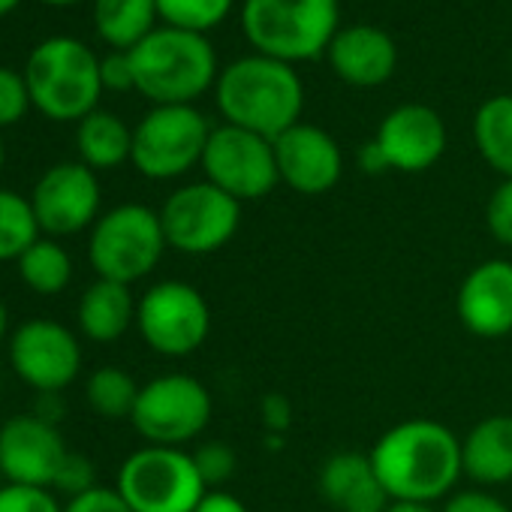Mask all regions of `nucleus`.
Returning a JSON list of instances; mask_svg holds the SVG:
<instances>
[{
    "mask_svg": "<svg viewBox=\"0 0 512 512\" xmlns=\"http://www.w3.org/2000/svg\"><path fill=\"white\" fill-rule=\"evenodd\" d=\"M392 500L428 503L455 494L464 476L461 437L437 419H407L383 431L368 452Z\"/></svg>",
    "mask_w": 512,
    "mask_h": 512,
    "instance_id": "f257e3e1",
    "label": "nucleus"
},
{
    "mask_svg": "<svg viewBox=\"0 0 512 512\" xmlns=\"http://www.w3.org/2000/svg\"><path fill=\"white\" fill-rule=\"evenodd\" d=\"M214 103L223 115V124L275 142L302 121L305 85L293 64L253 52L220 70Z\"/></svg>",
    "mask_w": 512,
    "mask_h": 512,
    "instance_id": "f03ea898",
    "label": "nucleus"
},
{
    "mask_svg": "<svg viewBox=\"0 0 512 512\" xmlns=\"http://www.w3.org/2000/svg\"><path fill=\"white\" fill-rule=\"evenodd\" d=\"M136 91L154 106H193L217 85V55L205 34L181 28H154L130 49Z\"/></svg>",
    "mask_w": 512,
    "mask_h": 512,
    "instance_id": "7ed1b4c3",
    "label": "nucleus"
},
{
    "mask_svg": "<svg viewBox=\"0 0 512 512\" xmlns=\"http://www.w3.org/2000/svg\"><path fill=\"white\" fill-rule=\"evenodd\" d=\"M241 31L256 55L284 64L326 55L341 31L338 0H244Z\"/></svg>",
    "mask_w": 512,
    "mask_h": 512,
    "instance_id": "20e7f679",
    "label": "nucleus"
},
{
    "mask_svg": "<svg viewBox=\"0 0 512 512\" xmlns=\"http://www.w3.org/2000/svg\"><path fill=\"white\" fill-rule=\"evenodd\" d=\"M25 82L31 103L52 121H82L97 112L103 79L100 58L76 37H49L28 55Z\"/></svg>",
    "mask_w": 512,
    "mask_h": 512,
    "instance_id": "39448f33",
    "label": "nucleus"
},
{
    "mask_svg": "<svg viewBox=\"0 0 512 512\" xmlns=\"http://www.w3.org/2000/svg\"><path fill=\"white\" fill-rule=\"evenodd\" d=\"M166 235L160 211L142 202H124L100 214L88 235V263L103 281L136 284L163 260Z\"/></svg>",
    "mask_w": 512,
    "mask_h": 512,
    "instance_id": "423d86ee",
    "label": "nucleus"
},
{
    "mask_svg": "<svg viewBox=\"0 0 512 512\" xmlns=\"http://www.w3.org/2000/svg\"><path fill=\"white\" fill-rule=\"evenodd\" d=\"M115 491L133 512H196L208 485L196 470L193 452L145 443L124 458Z\"/></svg>",
    "mask_w": 512,
    "mask_h": 512,
    "instance_id": "0eeeda50",
    "label": "nucleus"
},
{
    "mask_svg": "<svg viewBox=\"0 0 512 512\" xmlns=\"http://www.w3.org/2000/svg\"><path fill=\"white\" fill-rule=\"evenodd\" d=\"M208 118L196 106H154L133 127L130 163L151 181H172L202 163Z\"/></svg>",
    "mask_w": 512,
    "mask_h": 512,
    "instance_id": "6e6552de",
    "label": "nucleus"
},
{
    "mask_svg": "<svg viewBox=\"0 0 512 512\" xmlns=\"http://www.w3.org/2000/svg\"><path fill=\"white\" fill-rule=\"evenodd\" d=\"M211 392L190 374H160L139 389L133 428L151 446L184 449L211 422Z\"/></svg>",
    "mask_w": 512,
    "mask_h": 512,
    "instance_id": "1a4fd4ad",
    "label": "nucleus"
},
{
    "mask_svg": "<svg viewBox=\"0 0 512 512\" xmlns=\"http://www.w3.org/2000/svg\"><path fill=\"white\" fill-rule=\"evenodd\" d=\"M160 223L172 250L208 256L235 238L241 226V202L211 181H193L172 190L160 208Z\"/></svg>",
    "mask_w": 512,
    "mask_h": 512,
    "instance_id": "9d476101",
    "label": "nucleus"
},
{
    "mask_svg": "<svg viewBox=\"0 0 512 512\" xmlns=\"http://www.w3.org/2000/svg\"><path fill=\"white\" fill-rule=\"evenodd\" d=\"M136 329L154 353L184 359L208 341L211 308L193 284L160 281L139 299Z\"/></svg>",
    "mask_w": 512,
    "mask_h": 512,
    "instance_id": "9b49d317",
    "label": "nucleus"
},
{
    "mask_svg": "<svg viewBox=\"0 0 512 512\" xmlns=\"http://www.w3.org/2000/svg\"><path fill=\"white\" fill-rule=\"evenodd\" d=\"M199 166L205 172V181L238 202H256L281 184L272 139L232 124H220L211 130Z\"/></svg>",
    "mask_w": 512,
    "mask_h": 512,
    "instance_id": "f8f14e48",
    "label": "nucleus"
},
{
    "mask_svg": "<svg viewBox=\"0 0 512 512\" xmlns=\"http://www.w3.org/2000/svg\"><path fill=\"white\" fill-rule=\"evenodd\" d=\"M10 365L37 392H61L82 371L79 338L55 320H28L10 338Z\"/></svg>",
    "mask_w": 512,
    "mask_h": 512,
    "instance_id": "ddd939ff",
    "label": "nucleus"
},
{
    "mask_svg": "<svg viewBox=\"0 0 512 512\" xmlns=\"http://www.w3.org/2000/svg\"><path fill=\"white\" fill-rule=\"evenodd\" d=\"M100 199L103 190L97 172L88 169L82 160L55 163L40 175L31 193L37 223L49 238L76 235L94 226L100 220Z\"/></svg>",
    "mask_w": 512,
    "mask_h": 512,
    "instance_id": "4468645a",
    "label": "nucleus"
},
{
    "mask_svg": "<svg viewBox=\"0 0 512 512\" xmlns=\"http://www.w3.org/2000/svg\"><path fill=\"white\" fill-rule=\"evenodd\" d=\"M67 455L58 425L34 413L10 416L0 425V476L13 485L52 488Z\"/></svg>",
    "mask_w": 512,
    "mask_h": 512,
    "instance_id": "2eb2a0df",
    "label": "nucleus"
},
{
    "mask_svg": "<svg viewBox=\"0 0 512 512\" xmlns=\"http://www.w3.org/2000/svg\"><path fill=\"white\" fill-rule=\"evenodd\" d=\"M272 145H275L281 184H287L302 196H323L344 175L341 145L335 142L332 133H326L317 124L299 121L296 127L281 133Z\"/></svg>",
    "mask_w": 512,
    "mask_h": 512,
    "instance_id": "dca6fc26",
    "label": "nucleus"
},
{
    "mask_svg": "<svg viewBox=\"0 0 512 512\" xmlns=\"http://www.w3.org/2000/svg\"><path fill=\"white\" fill-rule=\"evenodd\" d=\"M374 142L380 145L389 169L395 172H425L446 151V124L425 103H401L395 106L377 127Z\"/></svg>",
    "mask_w": 512,
    "mask_h": 512,
    "instance_id": "f3484780",
    "label": "nucleus"
},
{
    "mask_svg": "<svg viewBox=\"0 0 512 512\" xmlns=\"http://www.w3.org/2000/svg\"><path fill=\"white\" fill-rule=\"evenodd\" d=\"M455 311L461 326L485 341L512 332V263L485 260L467 272L458 287Z\"/></svg>",
    "mask_w": 512,
    "mask_h": 512,
    "instance_id": "a211bd4d",
    "label": "nucleus"
},
{
    "mask_svg": "<svg viewBox=\"0 0 512 512\" xmlns=\"http://www.w3.org/2000/svg\"><path fill=\"white\" fill-rule=\"evenodd\" d=\"M332 73L353 88H380L395 76L398 46L377 25H347L326 49Z\"/></svg>",
    "mask_w": 512,
    "mask_h": 512,
    "instance_id": "6ab92c4d",
    "label": "nucleus"
},
{
    "mask_svg": "<svg viewBox=\"0 0 512 512\" xmlns=\"http://www.w3.org/2000/svg\"><path fill=\"white\" fill-rule=\"evenodd\" d=\"M320 494L335 512H386L392 497L386 494L371 455L335 452L320 467Z\"/></svg>",
    "mask_w": 512,
    "mask_h": 512,
    "instance_id": "aec40b11",
    "label": "nucleus"
},
{
    "mask_svg": "<svg viewBox=\"0 0 512 512\" xmlns=\"http://www.w3.org/2000/svg\"><path fill=\"white\" fill-rule=\"evenodd\" d=\"M461 461L476 485L512 482V416L494 413L476 422L461 440Z\"/></svg>",
    "mask_w": 512,
    "mask_h": 512,
    "instance_id": "412c9836",
    "label": "nucleus"
},
{
    "mask_svg": "<svg viewBox=\"0 0 512 512\" xmlns=\"http://www.w3.org/2000/svg\"><path fill=\"white\" fill-rule=\"evenodd\" d=\"M136 305L127 284L97 278L79 299V332L94 344H115L136 323Z\"/></svg>",
    "mask_w": 512,
    "mask_h": 512,
    "instance_id": "4be33fe9",
    "label": "nucleus"
},
{
    "mask_svg": "<svg viewBox=\"0 0 512 512\" xmlns=\"http://www.w3.org/2000/svg\"><path fill=\"white\" fill-rule=\"evenodd\" d=\"M76 151L88 169H115L133 154V130L112 112H91L76 127Z\"/></svg>",
    "mask_w": 512,
    "mask_h": 512,
    "instance_id": "5701e85b",
    "label": "nucleus"
},
{
    "mask_svg": "<svg viewBox=\"0 0 512 512\" xmlns=\"http://www.w3.org/2000/svg\"><path fill=\"white\" fill-rule=\"evenodd\" d=\"M157 19V0H94V28L112 52L136 49Z\"/></svg>",
    "mask_w": 512,
    "mask_h": 512,
    "instance_id": "b1692460",
    "label": "nucleus"
},
{
    "mask_svg": "<svg viewBox=\"0 0 512 512\" xmlns=\"http://www.w3.org/2000/svg\"><path fill=\"white\" fill-rule=\"evenodd\" d=\"M473 145L500 178H512V94H494L476 109Z\"/></svg>",
    "mask_w": 512,
    "mask_h": 512,
    "instance_id": "393cba45",
    "label": "nucleus"
},
{
    "mask_svg": "<svg viewBox=\"0 0 512 512\" xmlns=\"http://www.w3.org/2000/svg\"><path fill=\"white\" fill-rule=\"evenodd\" d=\"M19 278L40 296H58L73 281V260L64 244L55 238H40L19 256Z\"/></svg>",
    "mask_w": 512,
    "mask_h": 512,
    "instance_id": "a878e982",
    "label": "nucleus"
},
{
    "mask_svg": "<svg viewBox=\"0 0 512 512\" xmlns=\"http://www.w3.org/2000/svg\"><path fill=\"white\" fill-rule=\"evenodd\" d=\"M40 232L31 199L0 187V263H19V256L40 241Z\"/></svg>",
    "mask_w": 512,
    "mask_h": 512,
    "instance_id": "bb28decb",
    "label": "nucleus"
},
{
    "mask_svg": "<svg viewBox=\"0 0 512 512\" xmlns=\"http://www.w3.org/2000/svg\"><path fill=\"white\" fill-rule=\"evenodd\" d=\"M139 383L121 371V368H97L91 377H88V386H85V398L91 404V410L103 419H130L133 416V407H136V398H139Z\"/></svg>",
    "mask_w": 512,
    "mask_h": 512,
    "instance_id": "cd10ccee",
    "label": "nucleus"
},
{
    "mask_svg": "<svg viewBox=\"0 0 512 512\" xmlns=\"http://www.w3.org/2000/svg\"><path fill=\"white\" fill-rule=\"evenodd\" d=\"M235 0H157V16L169 28L205 34L226 22Z\"/></svg>",
    "mask_w": 512,
    "mask_h": 512,
    "instance_id": "c85d7f7f",
    "label": "nucleus"
},
{
    "mask_svg": "<svg viewBox=\"0 0 512 512\" xmlns=\"http://www.w3.org/2000/svg\"><path fill=\"white\" fill-rule=\"evenodd\" d=\"M193 461H196V470H199L202 482L208 485V491H214L217 485L229 482L232 473H235V467H238V458H235L232 446L223 443V440H205V443H199L196 452H193Z\"/></svg>",
    "mask_w": 512,
    "mask_h": 512,
    "instance_id": "c756f323",
    "label": "nucleus"
},
{
    "mask_svg": "<svg viewBox=\"0 0 512 512\" xmlns=\"http://www.w3.org/2000/svg\"><path fill=\"white\" fill-rule=\"evenodd\" d=\"M31 91L25 82V73H16L10 67H0V130L19 124L31 109Z\"/></svg>",
    "mask_w": 512,
    "mask_h": 512,
    "instance_id": "7c9ffc66",
    "label": "nucleus"
},
{
    "mask_svg": "<svg viewBox=\"0 0 512 512\" xmlns=\"http://www.w3.org/2000/svg\"><path fill=\"white\" fill-rule=\"evenodd\" d=\"M0 512H64L52 488L34 485H0Z\"/></svg>",
    "mask_w": 512,
    "mask_h": 512,
    "instance_id": "2f4dec72",
    "label": "nucleus"
},
{
    "mask_svg": "<svg viewBox=\"0 0 512 512\" xmlns=\"http://www.w3.org/2000/svg\"><path fill=\"white\" fill-rule=\"evenodd\" d=\"M485 226L491 238L503 247H512V178H503L485 205Z\"/></svg>",
    "mask_w": 512,
    "mask_h": 512,
    "instance_id": "473e14b6",
    "label": "nucleus"
},
{
    "mask_svg": "<svg viewBox=\"0 0 512 512\" xmlns=\"http://www.w3.org/2000/svg\"><path fill=\"white\" fill-rule=\"evenodd\" d=\"M91 488H97V470H94L91 458L82 455V452H70L64 458L61 470H58V479H55L52 491L67 494L73 500V497H79V494H85Z\"/></svg>",
    "mask_w": 512,
    "mask_h": 512,
    "instance_id": "72a5a7b5",
    "label": "nucleus"
},
{
    "mask_svg": "<svg viewBox=\"0 0 512 512\" xmlns=\"http://www.w3.org/2000/svg\"><path fill=\"white\" fill-rule=\"evenodd\" d=\"M440 512H512V509L485 488H464V491L449 494Z\"/></svg>",
    "mask_w": 512,
    "mask_h": 512,
    "instance_id": "f704fd0d",
    "label": "nucleus"
},
{
    "mask_svg": "<svg viewBox=\"0 0 512 512\" xmlns=\"http://www.w3.org/2000/svg\"><path fill=\"white\" fill-rule=\"evenodd\" d=\"M100 79L103 91H136V76L130 64V52H109L100 58Z\"/></svg>",
    "mask_w": 512,
    "mask_h": 512,
    "instance_id": "c9c22d12",
    "label": "nucleus"
},
{
    "mask_svg": "<svg viewBox=\"0 0 512 512\" xmlns=\"http://www.w3.org/2000/svg\"><path fill=\"white\" fill-rule=\"evenodd\" d=\"M64 512H133V509L124 503V497H121L115 488L97 485V488H91V491L73 497V500L64 506Z\"/></svg>",
    "mask_w": 512,
    "mask_h": 512,
    "instance_id": "e433bc0d",
    "label": "nucleus"
},
{
    "mask_svg": "<svg viewBox=\"0 0 512 512\" xmlns=\"http://www.w3.org/2000/svg\"><path fill=\"white\" fill-rule=\"evenodd\" d=\"M260 422L269 434H287L293 425V401L281 392H269L260 401Z\"/></svg>",
    "mask_w": 512,
    "mask_h": 512,
    "instance_id": "4c0bfd02",
    "label": "nucleus"
},
{
    "mask_svg": "<svg viewBox=\"0 0 512 512\" xmlns=\"http://www.w3.org/2000/svg\"><path fill=\"white\" fill-rule=\"evenodd\" d=\"M196 512H247V506H244L235 494L214 488V491H208V494L202 497V503L196 506Z\"/></svg>",
    "mask_w": 512,
    "mask_h": 512,
    "instance_id": "58836bf2",
    "label": "nucleus"
},
{
    "mask_svg": "<svg viewBox=\"0 0 512 512\" xmlns=\"http://www.w3.org/2000/svg\"><path fill=\"white\" fill-rule=\"evenodd\" d=\"M356 163H359V169L365 175H383V172H389V163H386V157H383V151H380V145L374 139L365 142V145H359Z\"/></svg>",
    "mask_w": 512,
    "mask_h": 512,
    "instance_id": "ea45409f",
    "label": "nucleus"
},
{
    "mask_svg": "<svg viewBox=\"0 0 512 512\" xmlns=\"http://www.w3.org/2000/svg\"><path fill=\"white\" fill-rule=\"evenodd\" d=\"M64 401H61V392H37V401H34V416H40L43 422L49 425H58V419L64 416Z\"/></svg>",
    "mask_w": 512,
    "mask_h": 512,
    "instance_id": "a19ab883",
    "label": "nucleus"
},
{
    "mask_svg": "<svg viewBox=\"0 0 512 512\" xmlns=\"http://www.w3.org/2000/svg\"><path fill=\"white\" fill-rule=\"evenodd\" d=\"M386 512H440L428 503H401V500H392Z\"/></svg>",
    "mask_w": 512,
    "mask_h": 512,
    "instance_id": "79ce46f5",
    "label": "nucleus"
},
{
    "mask_svg": "<svg viewBox=\"0 0 512 512\" xmlns=\"http://www.w3.org/2000/svg\"><path fill=\"white\" fill-rule=\"evenodd\" d=\"M7 329H10V314H7V305L0 302V341L7 338Z\"/></svg>",
    "mask_w": 512,
    "mask_h": 512,
    "instance_id": "37998d69",
    "label": "nucleus"
},
{
    "mask_svg": "<svg viewBox=\"0 0 512 512\" xmlns=\"http://www.w3.org/2000/svg\"><path fill=\"white\" fill-rule=\"evenodd\" d=\"M22 4V0H0V19H4V16H10L16 7Z\"/></svg>",
    "mask_w": 512,
    "mask_h": 512,
    "instance_id": "c03bdc74",
    "label": "nucleus"
},
{
    "mask_svg": "<svg viewBox=\"0 0 512 512\" xmlns=\"http://www.w3.org/2000/svg\"><path fill=\"white\" fill-rule=\"evenodd\" d=\"M49 7H73V4H82V0H43Z\"/></svg>",
    "mask_w": 512,
    "mask_h": 512,
    "instance_id": "a18cd8bd",
    "label": "nucleus"
},
{
    "mask_svg": "<svg viewBox=\"0 0 512 512\" xmlns=\"http://www.w3.org/2000/svg\"><path fill=\"white\" fill-rule=\"evenodd\" d=\"M4 163H7V148H4V136H0V172H4Z\"/></svg>",
    "mask_w": 512,
    "mask_h": 512,
    "instance_id": "49530a36",
    "label": "nucleus"
},
{
    "mask_svg": "<svg viewBox=\"0 0 512 512\" xmlns=\"http://www.w3.org/2000/svg\"><path fill=\"white\" fill-rule=\"evenodd\" d=\"M509 64H512V49H509Z\"/></svg>",
    "mask_w": 512,
    "mask_h": 512,
    "instance_id": "de8ad7c7",
    "label": "nucleus"
}]
</instances>
